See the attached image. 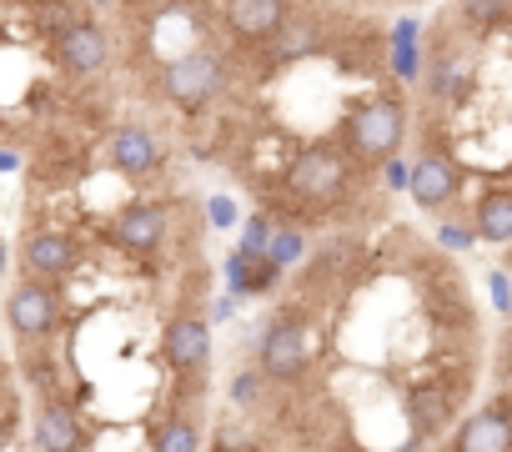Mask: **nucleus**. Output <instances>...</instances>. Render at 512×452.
<instances>
[{"mask_svg": "<svg viewBox=\"0 0 512 452\" xmlns=\"http://www.w3.org/2000/svg\"><path fill=\"white\" fill-rule=\"evenodd\" d=\"M492 302L507 307V277H502V272H492Z\"/></svg>", "mask_w": 512, "mask_h": 452, "instance_id": "5701e85b", "label": "nucleus"}, {"mask_svg": "<svg viewBox=\"0 0 512 452\" xmlns=\"http://www.w3.org/2000/svg\"><path fill=\"white\" fill-rule=\"evenodd\" d=\"M507 447H512V427H507V407L502 402L477 412V417H467L462 432H457V452H507Z\"/></svg>", "mask_w": 512, "mask_h": 452, "instance_id": "4468645a", "label": "nucleus"}, {"mask_svg": "<svg viewBox=\"0 0 512 452\" xmlns=\"http://www.w3.org/2000/svg\"><path fill=\"white\" fill-rule=\"evenodd\" d=\"M347 146L367 161H382V156H397L402 146V131H407V111L397 96H377V101H362L352 116H347Z\"/></svg>", "mask_w": 512, "mask_h": 452, "instance_id": "f257e3e1", "label": "nucleus"}, {"mask_svg": "<svg viewBox=\"0 0 512 452\" xmlns=\"http://www.w3.org/2000/svg\"><path fill=\"white\" fill-rule=\"evenodd\" d=\"M56 317H61V302H56L51 282H21V287L11 292V302H6V322H11V332L26 337V342L46 337V332L56 327Z\"/></svg>", "mask_w": 512, "mask_h": 452, "instance_id": "39448f33", "label": "nucleus"}, {"mask_svg": "<svg viewBox=\"0 0 512 452\" xmlns=\"http://www.w3.org/2000/svg\"><path fill=\"white\" fill-rule=\"evenodd\" d=\"M251 392H256V377H241V382H236V397L251 402Z\"/></svg>", "mask_w": 512, "mask_h": 452, "instance_id": "393cba45", "label": "nucleus"}, {"mask_svg": "<svg viewBox=\"0 0 512 452\" xmlns=\"http://www.w3.org/2000/svg\"><path fill=\"white\" fill-rule=\"evenodd\" d=\"M111 161H116V171L141 181V176H151L161 166V141L151 131H141V126H121L111 136Z\"/></svg>", "mask_w": 512, "mask_h": 452, "instance_id": "f8f14e48", "label": "nucleus"}, {"mask_svg": "<svg viewBox=\"0 0 512 452\" xmlns=\"http://www.w3.org/2000/svg\"><path fill=\"white\" fill-rule=\"evenodd\" d=\"M267 41H272V56H277V61H302V56H312V51L322 46L317 26H312V21H302V16H287Z\"/></svg>", "mask_w": 512, "mask_h": 452, "instance_id": "dca6fc26", "label": "nucleus"}, {"mask_svg": "<svg viewBox=\"0 0 512 452\" xmlns=\"http://www.w3.org/2000/svg\"><path fill=\"white\" fill-rule=\"evenodd\" d=\"M412 417H417V427H422V432H437V427L447 422V397L422 387V392L412 397Z\"/></svg>", "mask_w": 512, "mask_h": 452, "instance_id": "6ab92c4d", "label": "nucleus"}, {"mask_svg": "<svg viewBox=\"0 0 512 452\" xmlns=\"http://www.w3.org/2000/svg\"><path fill=\"white\" fill-rule=\"evenodd\" d=\"M56 56H61V66H66V71L86 76V71H101V66H106L111 46H106L101 26H91V21H76V26H66V31H61V41H56Z\"/></svg>", "mask_w": 512, "mask_h": 452, "instance_id": "1a4fd4ad", "label": "nucleus"}, {"mask_svg": "<svg viewBox=\"0 0 512 452\" xmlns=\"http://www.w3.org/2000/svg\"><path fill=\"white\" fill-rule=\"evenodd\" d=\"M156 452H201V432L186 417H171L156 427Z\"/></svg>", "mask_w": 512, "mask_h": 452, "instance_id": "a211bd4d", "label": "nucleus"}, {"mask_svg": "<svg viewBox=\"0 0 512 452\" xmlns=\"http://www.w3.org/2000/svg\"><path fill=\"white\" fill-rule=\"evenodd\" d=\"M387 181H392V186H407V166L392 161V166H387Z\"/></svg>", "mask_w": 512, "mask_h": 452, "instance_id": "b1692460", "label": "nucleus"}, {"mask_svg": "<svg viewBox=\"0 0 512 452\" xmlns=\"http://www.w3.org/2000/svg\"><path fill=\"white\" fill-rule=\"evenodd\" d=\"M307 367V322L302 317H282L262 332V372L272 382H297Z\"/></svg>", "mask_w": 512, "mask_h": 452, "instance_id": "20e7f679", "label": "nucleus"}, {"mask_svg": "<svg viewBox=\"0 0 512 452\" xmlns=\"http://www.w3.org/2000/svg\"><path fill=\"white\" fill-rule=\"evenodd\" d=\"M407 186H412V196H417V206H447L452 196H457V166L447 161V156H422L417 166H407Z\"/></svg>", "mask_w": 512, "mask_h": 452, "instance_id": "9d476101", "label": "nucleus"}, {"mask_svg": "<svg viewBox=\"0 0 512 452\" xmlns=\"http://www.w3.org/2000/svg\"><path fill=\"white\" fill-rule=\"evenodd\" d=\"M297 257H302V237H297V232H272L267 262H272V267H292Z\"/></svg>", "mask_w": 512, "mask_h": 452, "instance_id": "aec40b11", "label": "nucleus"}, {"mask_svg": "<svg viewBox=\"0 0 512 452\" xmlns=\"http://www.w3.org/2000/svg\"><path fill=\"white\" fill-rule=\"evenodd\" d=\"M211 221H216V226H231V221H236V211H231V201H226V196H216V201H211Z\"/></svg>", "mask_w": 512, "mask_h": 452, "instance_id": "4be33fe9", "label": "nucleus"}, {"mask_svg": "<svg viewBox=\"0 0 512 452\" xmlns=\"http://www.w3.org/2000/svg\"><path fill=\"white\" fill-rule=\"evenodd\" d=\"M287 181H292V191L307 196V201H332V196L347 186V156H342L337 146H312V151H302V156L292 161Z\"/></svg>", "mask_w": 512, "mask_h": 452, "instance_id": "7ed1b4c3", "label": "nucleus"}, {"mask_svg": "<svg viewBox=\"0 0 512 452\" xmlns=\"http://www.w3.org/2000/svg\"><path fill=\"white\" fill-rule=\"evenodd\" d=\"M287 21V0H226V26L241 41H267Z\"/></svg>", "mask_w": 512, "mask_h": 452, "instance_id": "9b49d317", "label": "nucleus"}, {"mask_svg": "<svg viewBox=\"0 0 512 452\" xmlns=\"http://www.w3.org/2000/svg\"><path fill=\"white\" fill-rule=\"evenodd\" d=\"M6 432H11V427H6V417H0V452H6Z\"/></svg>", "mask_w": 512, "mask_h": 452, "instance_id": "a878e982", "label": "nucleus"}, {"mask_svg": "<svg viewBox=\"0 0 512 452\" xmlns=\"http://www.w3.org/2000/svg\"><path fill=\"white\" fill-rule=\"evenodd\" d=\"M477 237L482 242H507L512 237V191L507 186H492L477 201Z\"/></svg>", "mask_w": 512, "mask_h": 452, "instance_id": "2eb2a0df", "label": "nucleus"}, {"mask_svg": "<svg viewBox=\"0 0 512 452\" xmlns=\"http://www.w3.org/2000/svg\"><path fill=\"white\" fill-rule=\"evenodd\" d=\"M161 347H166V362H171L176 372H201L206 357H211V327H206L201 317H176V322L166 327Z\"/></svg>", "mask_w": 512, "mask_h": 452, "instance_id": "6e6552de", "label": "nucleus"}, {"mask_svg": "<svg viewBox=\"0 0 512 452\" xmlns=\"http://www.w3.org/2000/svg\"><path fill=\"white\" fill-rule=\"evenodd\" d=\"M111 237H116V247H126V252H136V257H151L156 247H161V237H166V211L161 206H126L121 216H116V226H111Z\"/></svg>", "mask_w": 512, "mask_h": 452, "instance_id": "0eeeda50", "label": "nucleus"}, {"mask_svg": "<svg viewBox=\"0 0 512 452\" xmlns=\"http://www.w3.org/2000/svg\"><path fill=\"white\" fill-rule=\"evenodd\" d=\"M81 247L66 237V232H31L26 247H21V267H26V282H56L76 267Z\"/></svg>", "mask_w": 512, "mask_h": 452, "instance_id": "423d86ee", "label": "nucleus"}, {"mask_svg": "<svg viewBox=\"0 0 512 452\" xmlns=\"http://www.w3.org/2000/svg\"><path fill=\"white\" fill-rule=\"evenodd\" d=\"M267 242H272V221L267 216H256L246 226V242H241V257H267Z\"/></svg>", "mask_w": 512, "mask_h": 452, "instance_id": "412c9836", "label": "nucleus"}, {"mask_svg": "<svg viewBox=\"0 0 512 452\" xmlns=\"http://www.w3.org/2000/svg\"><path fill=\"white\" fill-rule=\"evenodd\" d=\"M277 272H282V267H272L267 257H241V252H236V257L226 262L231 292H241V297H246V292H267V287L277 282Z\"/></svg>", "mask_w": 512, "mask_h": 452, "instance_id": "f3484780", "label": "nucleus"}, {"mask_svg": "<svg viewBox=\"0 0 512 452\" xmlns=\"http://www.w3.org/2000/svg\"><path fill=\"white\" fill-rule=\"evenodd\" d=\"M36 447L41 452H81L86 447V427L66 402H46L36 417Z\"/></svg>", "mask_w": 512, "mask_h": 452, "instance_id": "ddd939ff", "label": "nucleus"}, {"mask_svg": "<svg viewBox=\"0 0 512 452\" xmlns=\"http://www.w3.org/2000/svg\"><path fill=\"white\" fill-rule=\"evenodd\" d=\"M161 86H166V96H171L181 111H201V106L221 91V61H216L211 51H186V56H176V61L166 66Z\"/></svg>", "mask_w": 512, "mask_h": 452, "instance_id": "f03ea898", "label": "nucleus"}]
</instances>
